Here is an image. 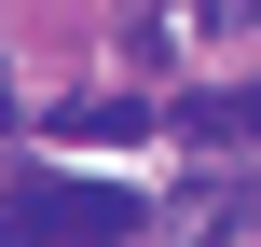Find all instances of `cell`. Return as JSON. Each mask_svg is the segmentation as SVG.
Segmentation results:
<instances>
[{"label": "cell", "instance_id": "obj_1", "mask_svg": "<svg viewBox=\"0 0 261 247\" xmlns=\"http://www.w3.org/2000/svg\"><path fill=\"white\" fill-rule=\"evenodd\" d=\"M138 220H151V206H138L124 179H69V165H28V179L0 193V234L14 247H124Z\"/></svg>", "mask_w": 261, "mask_h": 247}, {"label": "cell", "instance_id": "obj_2", "mask_svg": "<svg viewBox=\"0 0 261 247\" xmlns=\"http://www.w3.org/2000/svg\"><path fill=\"white\" fill-rule=\"evenodd\" d=\"M193 151H261V83H220V96H179L165 110Z\"/></svg>", "mask_w": 261, "mask_h": 247}, {"label": "cell", "instance_id": "obj_3", "mask_svg": "<svg viewBox=\"0 0 261 247\" xmlns=\"http://www.w3.org/2000/svg\"><path fill=\"white\" fill-rule=\"evenodd\" d=\"M41 124H55V138H69V151H83V138H96V151H124V138H151V124H165V110H151V96H55V110H41Z\"/></svg>", "mask_w": 261, "mask_h": 247}, {"label": "cell", "instance_id": "obj_4", "mask_svg": "<svg viewBox=\"0 0 261 247\" xmlns=\"http://www.w3.org/2000/svg\"><path fill=\"white\" fill-rule=\"evenodd\" d=\"M0 124H14V83H0Z\"/></svg>", "mask_w": 261, "mask_h": 247}, {"label": "cell", "instance_id": "obj_5", "mask_svg": "<svg viewBox=\"0 0 261 247\" xmlns=\"http://www.w3.org/2000/svg\"><path fill=\"white\" fill-rule=\"evenodd\" d=\"M248 234H261V220H248Z\"/></svg>", "mask_w": 261, "mask_h": 247}]
</instances>
